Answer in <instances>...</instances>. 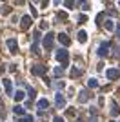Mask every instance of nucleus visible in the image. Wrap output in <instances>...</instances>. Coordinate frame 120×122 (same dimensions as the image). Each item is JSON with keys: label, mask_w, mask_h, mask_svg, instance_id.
Masks as SVG:
<instances>
[{"label": "nucleus", "mask_w": 120, "mask_h": 122, "mask_svg": "<svg viewBox=\"0 0 120 122\" xmlns=\"http://www.w3.org/2000/svg\"><path fill=\"white\" fill-rule=\"evenodd\" d=\"M53 38H55L53 33H47V35H45V38H44V47L45 49H51V47H53Z\"/></svg>", "instance_id": "f257e3e1"}, {"label": "nucleus", "mask_w": 120, "mask_h": 122, "mask_svg": "<svg viewBox=\"0 0 120 122\" xmlns=\"http://www.w3.org/2000/svg\"><path fill=\"white\" fill-rule=\"evenodd\" d=\"M56 58L65 66V64H67V51H65V49H58V51H56Z\"/></svg>", "instance_id": "f03ea898"}, {"label": "nucleus", "mask_w": 120, "mask_h": 122, "mask_svg": "<svg viewBox=\"0 0 120 122\" xmlns=\"http://www.w3.org/2000/svg\"><path fill=\"white\" fill-rule=\"evenodd\" d=\"M47 71V66H33L31 67V73L33 75H44Z\"/></svg>", "instance_id": "7ed1b4c3"}, {"label": "nucleus", "mask_w": 120, "mask_h": 122, "mask_svg": "<svg viewBox=\"0 0 120 122\" xmlns=\"http://www.w3.org/2000/svg\"><path fill=\"white\" fill-rule=\"evenodd\" d=\"M105 76H107L109 80H116L120 76V71L118 69H107V71H105Z\"/></svg>", "instance_id": "20e7f679"}, {"label": "nucleus", "mask_w": 120, "mask_h": 122, "mask_svg": "<svg viewBox=\"0 0 120 122\" xmlns=\"http://www.w3.org/2000/svg\"><path fill=\"white\" fill-rule=\"evenodd\" d=\"M7 47H9L11 53H16V51H18V44H16L15 38H9V40H7Z\"/></svg>", "instance_id": "39448f33"}, {"label": "nucleus", "mask_w": 120, "mask_h": 122, "mask_svg": "<svg viewBox=\"0 0 120 122\" xmlns=\"http://www.w3.org/2000/svg\"><path fill=\"white\" fill-rule=\"evenodd\" d=\"M29 25H31V16H22V24H20V27H22V29H29Z\"/></svg>", "instance_id": "423d86ee"}, {"label": "nucleus", "mask_w": 120, "mask_h": 122, "mask_svg": "<svg viewBox=\"0 0 120 122\" xmlns=\"http://www.w3.org/2000/svg\"><path fill=\"white\" fill-rule=\"evenodd\" d=\"M109 46H111L109 42H104V44L98 47V55H100V56H105V55H107V49H109Z\"/></svg>", "instance_id": "0eeeda50"}, {"label": "nucleus", "mask_w": 120, "mask_h": 122, "mask_svg": "<svg viewBox=\"0 0 120 122\" xmlns=\"http://www.w3.org/2000/svg\"><path fill=\"white\" fill-rule=\"evenodd\" d=\"M55 100H56V106H58V107H64L65 106V98L62 97V93H56Z\"/></svg>", "instance_id": "6e6552de"}, {"label": "nucleus", "mask_w": 120, "mask_h": 122, "mask_svg": "<svg viewBox=\"0 0 120 122\" xmlns=\"http://www.w3.org/2000/svg\"><path fill=\"white\" fill-rule=\"evenodd\" d=\"M36 106H38V111H44V109H47V106H49V102L45 100V98H40Z\"/></svg>", "instance_id": "1a4fd4ad"}, {"label": "nucleus", "mask_w": 120, "mask_h": 122, "mask_svg": "<svg viewBox=\"0 0 120 122\" xmlns=\"http://www.w3.org/2000/svg\"><path fill=\"white\" fill-rule=\"evenodd\" d=\"M58 40L62 42V44H64V46H69V44H71V40H69V36L65 35V33H60V35H58Z\"/></svg>", "instance_id": "9d476101"}, {"label": "nucleus", "mask_w": 120, "mask_h": 122, "mask_svg": "<svg viewBox=\"0 0 120 122\" xmlns=\"http://www.w3.org/2000/svg\"><path fill=\"white\" fill-rule=\"evenodd\" d=\"M4 87H5V93H7V95H11V93H13V87H11V80L9 78H4Z\"/></svg>", "instance_id": "9b49d317"}, {"label": "nucleus", "mask_w": 120, "mask_h": 122, "mask_svg": "<svg viewBox=\"0 0 120 122\" xmlns=\"http://www.w3.org/2000/svg\"><path fill=\"white\" fill-rule=\"evenodd\" d=\"M89 97H91V93H87V91H80V97H78V100H80V102H85Z\"/></svg>", "instance_id": "f8f14e48"}, {"label": "nucleus", "mask_w": 120, "mask_h": 122, "mask_svg": "<svg viewBox=\"0 0 120 122\" xmlns=\"http://www.w3.org/2000/svg\"><path fill=\"white\" fill-rule=\"evenodd\" d=\"M13 113H15V115H25V109L22 106H15L13 107Z\"/></svg>", "instance_id": "ddd939ff"}, {"label": "nucleus", "mask_w": 120, "mask_h": 122, "mask_svg": "<svg viewBox=\"0 0 120 122\" xmlns=\"http://www.w3.org/2000/svg\"><path fill=\"white\" fill-rule=\"evenodd\" d=\"M78 42H85L87 40V33H85V31H78Z\"/></svg>", "instance_id": "4468645a"}, {"label": "nucleus", "mask_w": 120, "mask_h": 122, "mask_svg": "<svg viewBox=\"0 0 120 122\" xmlns=\"http://www.w3.org/2000/svg\"><path fill=\"white\" fill-rule=\"evenodd\" d=\"M13 97H15V100H16V102H20V100H22V98L25 97V95H24V91H16L15 95H13Z\"/></svg>", "instance_id": "2eb2a0df"}, {"label": "nucleus", "mask_w": 120, "mask_h": 122, "mask_svg": "<svg viewBox=\"0 0 120 122\" xmlns=\"http://www.w3.org/2000/svg\"><path fill=\"white\" fill-rule=\"evenodd\" d=\"M18 122H35V118L31 117V115H25V117H24V118H20Z\"/></svg>", "instance_id": "dca6fc26"}, {"label": "nucleus", "mask_w": 120, "mask_h": 122, "mask_svg": "<svg viewBox=\"0 0 120 122\" xmlns=\"http://www.w3.org/2000/svg\"><path fill=\"white\" fill-rule=\"evenodd\" d=\"M105 29H115V24H113V22H111V20H107V22H105Z\"/></svg>", "instance_id": "f3484780"}, {"label": "nucleus", "mask_w": 120, "mask_h": 122, "mask_svg": "<svg viewBox=\"0 0 120 122\" xmlns=\"http://www.w3.org/2000/svg\"><path fill=\"white\" fill-rule=\"evenodd\" d=\"M0 13H2V15H9V13H11V7L4 5V9H0Z\"/></svg>", "instance_id": "a211bd4d"}, {"label": "nucleus", "mask_w": 120, "mask_h": 122, "mask_svg": "<svg viewBox=\"0 0 120 122\" xmlns=\"http://www.w3.org/2000/svg\"><path fill=\"white\" fill-rule=\"evenodd\" d=\"M87 86H89V87H96V86H98V82H96L95 78H91V80L87 82Z\"/></svg>", "instance_id": "6ab92c4d"}, {"label": "nucleus", "mask_w": 120, "mask_h": 122, "mask_svg": "<svg viewBox=\"0 0 120 122\" xmlns=\"http://www.w3.org/2000/svg\"><path fill=\"white\" fill-rule=\"evenodd\" d=\"M35 95H36V91L33 87H29V100H35Z\"/></svg>", "instance_id": "aec40b11"}, {"label": "nucleus", "mask_w": 120, "mask_h": 122, "mask_svg": "<svg viewBox=\"0 0 120 122\" xmlns=\"http://www.w3.org/2000/svg\"><path fill=\"white\" fill-rule=\"evenodd\" d=\"M71 75H73V76H80V75H82V69H75V67H73Z\"/></svg>", "instance_id": "412c9836"}, {"label": "nucleus", "mask_w": 120, "mask_h": 122, "mask_svg": "<svg viewBox=\"0 0 120 122\" xmlns=\"http://www.w3.org/2000/svg\"><path fill=\"white\" fill-rule=\"evenodd\" d=\"M47 27H49V24H47V22H42V24H40V29H47Z\"/></svg>", "instance_id": "4be33fe9"}, {"label": "nucleus", "mask_w": 120, "mask_h": 122, "mask_svg": "<svg viewBox=\"0 0 120 122\" xmlns=\"http://www.w3.org/2000/svg\"><path fill=\"white\" fill-rule=\"evenodd\" d=\"M58 18H67V13H64V11H60V13H58Z\"/></svg>", "instance_id": "5701e85b"}, {"label": "nucleus", "mask_w": 120, "mask_h": 122, "mask_svg": "<svg viewBox=\"0 0 120 122\" xmlns=\"http://www.w3.org/2000/svg\"><path fill=\"white\" fill-rule=\"evenodd\" d=\"M71 5H73V2H71V0H65V7H67V9H71Z\"/></svg>", "instance_id": "b1692460"}, {"label": "nucleus", "mask_w": 120, "mask_h": 122, "mask_svg": "<svg viewBox=\"0 0 120 122\" xmlns=\"http://www.w3.org/2000/svg\"><path fill=\"white\" fill-rule=\"evenodd\" d=\"M53 122H64V118H62V117H55V118H53Z\"/></svg>", "instance_id": "393cba45"}, {"label": "nucleus", "mask_w": 120, "mask_h": 122, "mask_svg": "<svg viewBox=\"0 0 120 122\" xmlns=\"http://www.w3.org/2000/svg\"><path fill=\"white\" fill-rule=\"evenodd\" d=\"M47 4H49V0H42V5H44V7H47Z\"/></svg>", "instance_id": "a878e982"}, {"label": "nucleus", "mask_w": 120, "mask_h": 122, "mask_svg": "<svg viewBox=\"0 0 120 122\" xmlns=\"http://www.w3.org/2000/svg\"><path fill=\"white\" fill-rule=\"evenodd\" d=\"M116 33H118V36H120V24H118V27H116Z\"/></svg>", "instance_id": "bb28decb"}, {"label": "nucleus", "mask_w": 120, "mask_h": 122, "mask_svg": "<svg viewBox=\"0 0 120 122\" xmlns=\"http://www.w3.org/2000/svg\"><path fill=\"white\" fill-rule=\"evenodd\" d=\"M16 4H24V0H15Z\"/></svg>", "instance_id": "cd10ccee"}]
</instances>
